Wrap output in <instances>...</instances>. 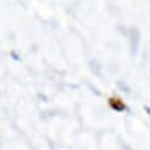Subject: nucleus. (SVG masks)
<instances>
[{
  "label": "nucleus",
  "mask_w": 150,
  "mask_h": 150,
  "mask_svg": "<svg viewBox=\"0 0 150 150\" xmlns=\"http://www.w3.org/2000/svg\"><path fill=\"white\" fill-rule=\"evenodd\" d=\"M110 105H111V108L112 109H115V110H117V111H122V110H124L125 109V105L122 103V102H120V100H117V99H114V98H110Z\"/></svg>",
  "instance_id": "obj_1"
},
{
  "label": "nucleus",
  "mask_w": 150,
  "mask_h": 150,
  "mask_svg": "<svg viewBox=\"0 0 150 150\" xmlns=\"http://www.w3.org/2000/svg\"><path fill=\"white\" fill-rule=\"evenodd\" d=\"M11 57L13 58V59H16V60H20V57L18 56V53L17 52H14V51H12L11 52Z\"/></svg>",
  "instance_id": "obj_2"
}]
</instances>
